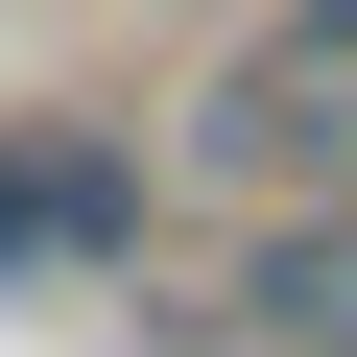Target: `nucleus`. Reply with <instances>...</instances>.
I'll return each instance as SVG.
<instances>
[{
	"instance_id": "1",
	"label": "nucleus",
	"mask_w": 357,
	"mask_h": 357,
	"mask_svg": "<svg viewBox=\"0 0 357 357\" xmlns=\"http://www.w3.org/2000/svg\"><path fill=\"white\" fill-rule=\"evenodd\" d=\"M167 167H191L215 215H310L333 167H357V96H333V72H286V48H238L191 119H167Z\"/></svg>"
},
{
	"instance_id": "2",
	"label": "nucleus",
	"mask_w": 357,
	"mask_h": 357,
	"mask_svg": "<svg viewBox=\"0 0 357 357\" xmlns=\"http://www.w3.org/2000/svg\"><path fill=\"white\" fill-rule=\"evenodd\" d=\"M143 215H167L143 143H96V119H0V262L96 286V262H143Z\"/></svg>"
},
{
	"instance_id": "3",
	"label": "nucleus",
	"mask_w": 357,
	"mask_h": 357,
	"mask_svg": "<svg viewBox=\"0 0 357 357\" xmlns=\"http://www.w3.org/2000/svg\"><path fill=\"white\" fill-rule=\"evenodd\" d=\"M215 333L238 357H357V215L310 191V215H238L215 238Z\"/></svg>"
},
{
	"instance_id": "4",
	"label": "nucleus",
	"mask_w": 357,
	"mask_h": 357,
	"mask_svg": "<svg viewBox=\"0 0 357 357\" xmlns=\"http://www.w3.org/2000/svg\"><path fill=\"white\" fill-rule=\"evenodd\" d=\"M262 48H286V72H333V96H357V0H286V24H262Z\"/></svg>"
},
{
	"instance_id": "5",
	"label": "nucleus",
	"mask_w": 357,
	"mask_h": 357,
	"mask_svg": "<svg viewBox=\"0 0 357 357\" xmlns=\"http://www.w3.org/2000/svg\"><path fill=\"white\" fill-rule=\"evenodd\" d=\"M333 215H357V167H333Z\"/></svg>"
},
{
	"instance_id": "6",
	"label": "nucleus",
	"mask_w": 357,
	"mask_h": 357,
	"mask_svg": "<svg viewBox=\"0 0 357 357\" xmlns=\"http://www.w3.org/2000/svg\"><path fill=\"white\" fill-rule=\"evenodd\" d=\"M191 357H238V333H191Z\"/></svg>"
}]
</instances>
